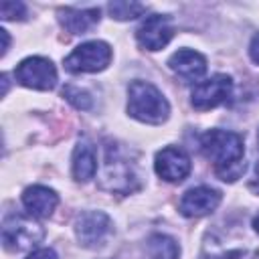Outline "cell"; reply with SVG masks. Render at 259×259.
I'll return each instance as SVG.
<instances>
[{"label": "cell", "instance_id": "cell-1", "mask_svg": "<svg viewBox=\"0 0 259 259\" xmlns=\"http://www.w3.org/2000/svg\"><path fill=\"white\" fill-rule=\"evenodd\" d=\"M200 152L214 164V172L225 182H235L245 172V146L237 132L208 130L200 136Z\"/></svg>", "mask_w": 259, "mask_h": 259}, {"label": "cell", "instance_id": "cell-2", "mask_svg": "<svg viewBox=\"0 0 259 259\" xmlns=\"http://www.w3.org/2000/svg\"><path fill=\"white\" fill-rule=\"evenodd\" d=\"M127 113L150 125H160L170 115V105L162 91L148 81H132L127 87Z\"/></svg>", "mask_w": 259, "mask_h": 259}, {"label": "cell", "instance_id": "cell-3", "mask_svg": "<svg viewBox=\"0 0 259 259\" xmlns=\"http://www.w3.org/2000/svg\"><path fill=\"white\" fill-rule=\"evenodd\" d=\"M101 188L111 192H132L138 188V176L134 164L121 156L113 146H107L103 168H101Z\"/></svg>", "mask_w": 259, "mask_h": 259}, {"label": "cell", "instance_id": "cell-4", "mask_svg": "<svg viewBox=\"0 0 259 259\" xmlns=\"http://www.w3.org/2000/svg\"><path fill=\"white\" fill-rule=\"evenodd\" d=\"M45 239V229L26 214H10L2 225V243L8 251H26Z\"/></svg>", "mask_w": 259, "mask_h": 259}, {"label": "cell", "instance_id": "cell-5", "mask_svg": "<svg viewBox=\"0 0 259 259\" xmlns=\"http://www.w3.org/2000/svg\"><path fill=\"white\" fill-rule=\"evenodd\" d=\"M111 61V47L103 40H89L71 51L65 57V69L69 73H97Z\"/></svg>", "mask_w": 259, "mask_h": 259}, {"label": "cell", "instance_id": "cell-6", "mask_svg": "<svg viewBox=\"0 0 259 259\" xmlns=\"http://www.w3.org/2000/svg\"><path fill=\"white\" fill-rule=\"evenodd\" d=\"M233 95V79L229 75H212L204 81H198L190 93V103L198 111H206L227 103Z\"/></svg>", "mask_w": 259, "mask_h": 259}, {"label": "cell", "instance_id": "cell-7", "mask_svg": "<svg viewBox=\"0 0 259 259\" xmlns=\"http://www.w3.org/2000/svg\"><path fill=\"white\" fill-rule=\"evenodd\" d=\"M14 77L20 85L36 91H51L57 85V69L51 59L28 57L20 61L14 69Z\"/></svg>", "mask_w": 259, "mask_h": 259}, {"label": "cell", "instance_id": "cell-8", "mask_svg": "<svg viewBox=\"0 0 259 259\" xmlns=\"http://www.w3.org/2000/svg\"><path fill=\"white\" fill-rule=\"evenodd\" d=\"M113 233L111 219L101 210H85L75 221V235L83 247H99Z\"/></svg>", "mask_w": 259, "mask_h": 259}, {"label": "cell", "instance_id": "cell-9", "mask_svg": "<svg viewBox=\"0 0 259 259\" xmlns=\"http://www.w3.org/2000/svg\"><path fill=\"white\" fill-rule=\"evenodd\" d=\"M257 247L247 241L227 237L223 233H208L204 241V257L206 259H255Z\"/></svg>", "mask_w": 259, "mask_h": 259}, {"label": "cell", "instance_id": "cell-10", "mask_svg": "<svg viewBox=\"0 0 259 259\" xmlns=\"http://www.w3.org/2000/svg\"><path fill=\"white\" fill-rule=\"evenodd\" d=\"M174 36V26H172V20L170 16L166 14H150L146 16L138 30H136V38L140 42L142 49H148V51H160L164 49L170 38Z\"/></svg>", "mask_w": 259, "mask_h": 259}, {"label": "cell", "instance_id": "cell-11", "mask_svg": "<svg viewBox=\"0 0 259 259\" xmlns=\"http://www.w3.org/2000/svg\"><path fill=\"white\" fill-rule=\"evenodd\" d=\"M156 174L166 182H182L190 174V158L176 146H166L156 154Z\"/></svg>", "mask_w": 259, "mask_h": 259}, {"label": "cell", "instance_id": "cell-12", "mask_svg": "<svg viewBox=\"0 0 259 259\" xmlns=\"http://www.w3.org/2000/svg\"><path fill=\"white\" fill-rule=\"evenodd\" d=\"M221 204V192L210 186H196L182 194L180 198V212L188 219H198L212 212Z\"/></svg>", "mask_w": 259, "mask_h": 259}, {"label": "cell", "instance_id": "cell-13", "mask_svg": "<svg viewBox=\"0 0 259 259\" xmlns=\"http://www.w3.org/2000/svg\"><path fill=\"white\" fill-rule=\"evenodd\" d=\"M168 67L186 83L198 81L206 73V59L198 51L180 49L168 59Z\"/></svg>", "mask_w": 259, "mask_h": 259}, {"label": "cell", "instance_id": "cell-14", "mask_svg": "<svg viewBox=\"0 0 259 259\" xmlns=\"http://www.w3.org/2000/svg\"><path fill=\"white\" fill-rule=\"evenodd\" d=\"M22 204L28 210L30 217H34V219H47L57 208L59 196H57V192L53 188L42 186V184H34V186H28L22 192Z\"/></svg>", "mask_w": 259, "mask_h": 259}, {"label": "cell", "instance_id": "cell-15", "mask_svg": "<svg viewBox=\"0 0 259 259\" xmlns=\"http://www.w3.org/2000/svg\"><path fill=\"white\" fill-rule=\"evenodd\" d=\"M73 178L77 182H87L97 172V152L95 146L89 140H81L73 150V162H71Z\"/></svg>", "mask_w": 259, "mask_h": 259}, {"label": "cell", "instance_id": "cell-16", "mask_svg": "<svg viewBox=\"0 0 259 259\" xmlns=\"http://www.w3.org/2000/svg\"><path fill=\"white\" fill-rule=\"evenodd\" d=\"M59 22L71 34H85L99 22V8H61Z\"/></svg>", "mask_w": 259, "mask_h": 259}, {"label": "cell", "instance_id": "cell-17", "mask_svg": "<svg viewBox=\"0 0 259 259\" xmlns=\"http://www.w3.org/2000/svg\"><path fill=\"white\" fill-rule=\"evenodd\" d=\"M146 253H148V259H178L180 247L172 237L156 233L148 239Z\"/></svg>", "mask_w": 259, "mask_h": 259}, {"label": "cell", "instance_id": "cell-18", "mask_svg": "<svg viewBox=\"0 0 259 259\" xmlns=\"http://www.w3.org/2000/svg\"><path fill=\"white\" fill-rule=\"evenodd\" d=\"M107 10H109L111 18H115V20H132V18L144 14L146 6L140 4V2H123V0H119V2H109Z\"/></svg>", "mask_w": 259, "mask_h": 259}, {"label": "cell", "instance_id": "cell-19", "mask_svg": "<svg viewBox=\"0 0 259 259\" xmlns=\"http://www.w3.org/2000/svg\"><path fill=\"white\" fill-rule=\"evenodd\" d=\"M63 97H65L69 103H73L77 109H89V107H91V97H89V93L83 91V89H79V87L67 85V87L63 89Z\"/></svg>", "mask_w": 259, "mask_h": 259}, {"label": "cell", "instance_id": "cell-20", "mask_svg": "<svg viewBox=\"0 0 259 259\" xmlns=\"http://www.w3.org/2000/svg\"><path fill=\"white\" fill-rule=\"evenodd\" d=\"M0 14L4 20H22L26 16V6L22 2H14V0H4L0 4Z\"/></svg>", "mask_w": 259, "mask_h": 259}, {"label": "cell", "instance_id": "cell-21", "mask_svg": "<svg viewBox=\"0 0 259 259\" xmlns=\"http://www.w3.org/2000/svg\"><path fill=\"white\" fill-rule=\"evenodd\" d=\"M26 259H59V257H57V253H55L53 249L45 247V249H36V251H32Z\"/></svg>", "mask_w": 259, "mask_h": 259}, {"label": "cell", "instance_id": "cell-22", "mask_svg": "<svg viewBox=\"0 0 259 259\" xmlns=\"http://www.w3.org/2000/svg\"><path fill=\"white\" fill-rule=\"evenodd\" d=\"M249 55H251V59L259 65V34H255V36H253L251 47H249Z\"/></svg>", "mask_w": 259, "mask_h": 259}, {"label": "cell", "instance_id": "cell-23", "mask_svg": "<svg viewBox=\"0 0 259 259\" xmlns=\"http://www.w3.org/2000/svg\"><path fill=\"white\" fill-rule=\"evenodd\" d=\"M249 188H251L255 194H259V164H257V174H255V178L249 182Z\"/></svg>", "mask_w": 259, "mask_h": 259}, {"label": "cell", "instance_id": "cell-24", "mask_svg": "<svg viewBox=\"0 0 259 259\" xmlns=\"http://www.w3.org/2000/svg\"><path fill=\"white\" fill-rule=\"evenodd\" d=\"M0 34H2V40H4V45H2V55H6V51H8V42H10V38H8V32L2 28L0 30Z\"/></svg>", "mask_w": 259, "mask_h": 259}, {"label": "cell", "instance_id": "cell-25", "mask_svg": "<svg viewBox=\"0 0 259 259\" xmlns=\"http://www.w3.org/2000/svg\"><path fill=\"white\" fill-rule=\"evenodd\" d=\"M253 229H255V233H259V212H257L255 219H253Z\"/></svg>", "mask_w": 259, "mask_h": 259}, {"label": "cell", "instance_id": "cell-26", "mask_svg": "<svg viewBox=\"0 0 259 259\" xmlns=\"http://www.w3.org/2000/svg\"><path fill=\"white\" fill-rule=\"evenodd\" d=\"M257 142H259V132H257Z\"/></svg>", "mask_w": 259, "mask_h": 259}]
</instances>
